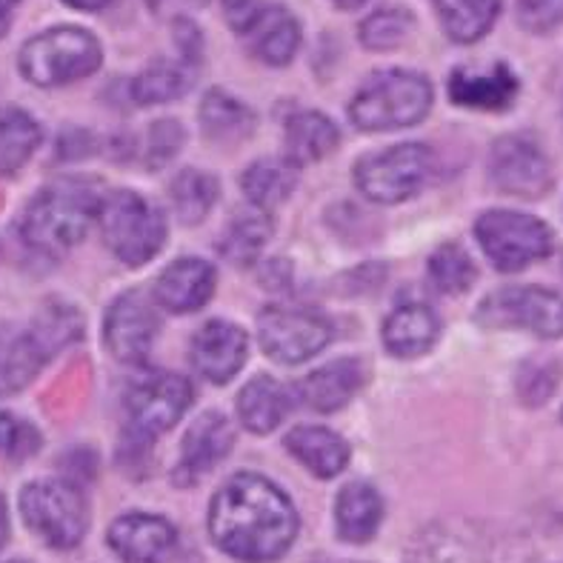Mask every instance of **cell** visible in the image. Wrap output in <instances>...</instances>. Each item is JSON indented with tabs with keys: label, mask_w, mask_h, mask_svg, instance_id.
Listing matches in <instances>:
<instances>
[{
	"label": "cell",
	"mask_w": 563,
	"mask_h": 563,
	"mask_svg": "<svg viewBox=\"0 0 563 563\" xmlns=\"http://www.w3.org/2000/svg\"><path fill=\"white\" fill-rule=\"evenodd\" d=\"M172 203L184 223H200L218 200V180L207 172L184 169L172 180Z\"/></svg>",
	"instance_id": "obj_34"
},
{
	"label": "cell",
	"mask_w": 563,
	"mask_h": 563,
	"mask_svg": "<svg viewBox=\"0 0 563 563\" xmlns=\"http://www.w3.org/2000/svg\"><path fill=\"white\" fill-rule=\"evenodd\" d=\"M103 338H107L109 352L118 361L143 364L157 338V314L152 309V300L141 289L121 295L109 307Z\"/></svg>",
	"instance_id": "obj_13"
},
{
	"label": "cell",
	"mask_w": 563,
	"mask_h": 563,
	"mask_svg": "<svg viewBox=\"0 0 563 563\" xmlns=\"http://www.w3.org/2000/svg\"><path fill=\"white\" fill-rule=\"evenodd\" d=\"M64 3L71 9H80V12H98V9L107 7L109 0H64Z\"/></svg>",
	"instance_id": "obj_43"
},
{
	"label": "cell",
	"mask_w": 563,
	"mask_h": 563,
	"mask_svg": "<svg viewBox=\"0 0 563 563\" xmlns=\"http://www.w3.org/2000/svg\"><path fill=\"white\" fill-rule=\"evenodd\" d=\"M272 232V221L264 214V209H252V212H238L232 223L223 232L221 241V255L227 257L229 264L246 266L257 257V252L264 250L266 238Z\"/></svg>",
	"instance_id": "obj_32"
},
{
	"label": "cell",
	"mask_w": 563,
	"mask_h": 563,
	"mask_svg": "<svg viewBox=\"0 0 563 563\" xmlns=\"http://www.w3.org/2000/svg\"><path fill=\"white\" fill-rule=\"evenodd\" d=\"M435 172V155L427 143H398L372 152L355 164V186L375 203H400L412 198Z\"/></svg>",
	"instance_id": "obj_7"
},
{
	"label": "cell",
	"mask_w": 563,
	"mask_h": 563,
	"mask_svg": "<svg viewBox=\"0 0 563 563\" xmlns=\"http://www.w3.org/2000/svg\"><path fill=\"white\" fill-rule=\"evenodd\" d=\"M41 450V432L23 418L0 412V457L7 461H26Z\"/></svg>",
	"instance_id": "obj_38"
},
{
	"label": "cell",
	"mask_w": 563,
	"mask_h": 563,
	"mask_svg": "<svg viewBox=\"0 0 563 563\" xmlns=\"http://www.w3.org/2000/svg\"><path fill=\"white\" fill-rule=\"evenodd\" d=\"M338 141H341V132L321 112H298L286 123V146L292 161H300V164L323 161L335 152Z\"/></svg>",
	"instance_id": "obj_28"
},
{
	"label": "cell",
	"mask_w": 563,
	"mask_h": 563,
	"mask_svg": "<svg viewBox=\"0 0 563 563\" xmlns=\"http://www.w3.org/2000/svg\"><path fill=\"white\" fill-rule=\"evenodd\" d=\"M481 250L500 272H521L552 252L550 227L532 214L493 209L475 223Z\"/></svg>",
	"instance_id": "obj_9"
},
{
	"label": "cell",
	"mask_w": 563,
	"mask_h": 563,
	"mask_svg": "<svg viewBox=\"0 0 563 563\" xmlns=\"http://www.w3.org/2000/svg\"><path fill=\"white\" fill-rule=\"evenodd\" d=\"M109 547L123 563H166L178 550V532L166 518L146 512L121 515L109 527Z\"/></svg>",
	"instance_id": "obj_14"
},
{
	"label": "cell",
	"mask_w": 563,
	"mask_h": 563,
	"mask_svg": "<svg viewBox=\"0 0 563 563\" xmlns=\"http://www.w3.org/2000/svg\"><path fill=\"white\" fill-rule=\"evenodd\" d=\"M192 404V386L175 372H146L129 384L123 398L126 429L121 441L123 470L135 475V466H146V452L155 435L169 432Z\"/></svg>",
	"instance_id": "obj_2"
},
{
	"label": "cell",
	"mask_w": 563,
	"mask_h": 563,
	"mask_svg": "<svg viewBox=\"0 0 563 563\" xmlns=\"http://www.w3.org/2000/svg\"><path fill=\"white\" fill-rule=\"evenodd\" d=\"M214 284H218V275H214L212 264L200 261V257H180L161 272L155 298L166 312L189 314L198 312L212 298Z\"/></svg>",
	"instance_id": "obj_17"
},
{
	"label": "cell",
	"mask_w": 563,
	"mask_h": 563,
	"mask_svg": "<svg viewBox=\"0 0 563 563\" xmlns=\"http://www.w3.org/2000/svg\"><path fill=\"white\" fill-rule=\"evenodd\" d=\"M250 338L238 323L209 321L192 338V366L209 384H229L246 364Z\"/></svg>",
	"instance_id": "obj_15"
},
{
	"label": "cell",
	"mask_w": 563,
	"mask_h": 563,
	"mask_svg": "<svg viewBox=\"0 0 563 563\" xmlns=\"http://www.w3.org/2000/svg\"><path fill=\"white\" fill-rule=\"evenodd\" d=\"M209 536L241 563L278 561L298 538V512L272 481L241 472L212 498Z\"/></svg>",
	"instance_id": "obj_1"
},
{
	"label": "cell",
	"mask_w": 563,
	"mask_h": 563,
	"mask_svg": "<svg viewBox=\"0 0 563 563\" xmlns=\"http://www.w3.org/2000/svg\"><path fill=\"white\" fill-rule=\"evenodd\" d=\"M32 335L41 343L43 355L49 357L84 335V321H80V314L69 303H49L35 318Z\"/></svg>",
	"instance_id": "obj_35"
},
{
	"label": "cell",
	"mask_w": 563,
	"mask_h": 563,
	"mask_svg": "<svg viewBox=\"0 0 563 563\" xmlns=\"http://www.w3.org/2000/svg\"><path fill=\"white\" fill-rule=\"evenodd\" d=\"M261 9V0H227V23L232 26L238 37L246 32V26L252 23V18Z\"/></svg>",
	"instance_id": "obj_40"
},
{
	"label": "cell",
	"mask_w": 563,
	"mask_h": 563,
	"mask_svg": "<svg viewBox=\"0 0 563 563\" xmlns=\"http://www.w3.org/2000/svg\"><path fill=\"white\" fill-rule=\"evenodd\" d=\"M332 3L341 9H357V7H364L366 0H332Z\"/></svg>",
	"instance_id": "obj_45"
},
{
	"label": "cell",
	"mask_w": 563,
	"mask_h": 563,
	"mask_svg": "<svg viewBox=\"0 0 563 563\" xmlns=\"http://www.w3.org/2000/svg\"><path fill=\"white\" fill-rule=\"evenodd\" d=\"M43 361L46 355L32 332L0 323V398L21 393L23 386L32 384Z\"/></svg>",
	"instance_id": "obj_23"
},
{
	"label": "cell",
	"mask_w": 563,
	"mask_h": 563,
	"mask_svg": "<svg viewBox=\"0 0 563 563\" xmlns=\"http://www.w3.org/2000/svg\"><path fill=\"white\" fill-rule=\"evenodd\" d=\"M43 132L21 109H9L0 114V178H9L26 164L37 150Z\"/></svg>",
	"instance_id": "obj_31"
},
{
	"label": "cell",
	"mask_w": 563,
	"mask_h": 563,
	"mask_svg": "<svg viewBox=\"0 0 563 563\" xmlns=\"http://www.w3.org/2000/svg\"><path fill=\"white\" fill-rule=\"evenodd\" d=\"M298 184V161L292 157H261L241 175L246 198L257 209H275L292 195Z\"/></svg>",
	"instance_id": "obj_27"
},
{
	"label": "cell",
	"mask_w": 563,
	"mask_h": 563,
	"mask_svg": "<svg viewBox=\"0 0 563 563\" xmlns=\"http://www.w3.org/2000/svg\"><path fill=\"white\" fill-rule=\"evenodd\" d=\"M286 450L318 478H335L350 464L346 441L323 427H298L286 435Z\"/></svg>",
	"instance_id": "obj_22"
},
{
	"label": "cell",
	"mask_w": 563,
	"mask_h": 563,
	"mask_svg": "<svg viewBox=\"0 0 563 563\" xmlns=\"http://www.w3.org/2000/svg\"><path fill=\"white\" fill-rule=\"evenodd\" d=\"M14 563H23V561H14Z\"/></svg>",
	"instance_id": "obj_46"
},
{
	"label": "cell",
	"mask_w": 563,
	"mask_h": 563,
	"mask_svg": "<svg viewBox=\"0 0 563 563\" xmlns=\"http://www.w3.org/2000/svg\"><path fill=\"white\" fill-rule=\"evenodd\" d=\"M518 21L529 32H552L563 23V0H518Z\"/></svg>",
	"instance_id": "obj_39"
},
{
	"label": "cell",
	"mask_w": 563,
	"mask_h": 563,
	"mask_svg": "<svg viewBox=\"0 0 563 563\" xmlns=\"http://www.w3.org/2000/svg\"><path fill=\"white\" fill-rule=\"evenodd\" d=\"M364 384V366L355 357H341L332 364L314 369L300 380V400L314 412H338L352 400V395Z\"/></svg>",
	"instance_id": "obj_20"
},
{
	"label": "cell",
	"mask_w": 563,
	"mask_h": 563,
	"mask_svg": "<svg viewBox=\"0 0 563 563\" xmlns=\"http://www.w3.org/2000/svg\"><path fill=\"white\" fill-rule=\"evenodd\" d=\"M175 29H178V35H175V37H178V46H184L186 57H198V52H195L192 46H189V43H195V46H200L198 29H195L189 21H178V23H175Z\"/></svg>",
	"instance_id": "obj_41"
},
{
	"label": "cell",
	"mask_w": 563,
	"mask_h": 563,
	"mask_svg": "<svg viewBox=\"0 0 563 563\" xmlns=\"http://www.w3.org/2000/svg\"><path fill=\"white\" fill-rule=\"evenodd\" d=\"M432 109V84L407 69H386L372 75L350 103V118L364 132H393L415 126Z\"/></svg>",
	"instance_id": "obj_4"
},
{
	"label": "cell",
	"mask_w": 563,
	"mask_h": 563,
	"mask_svg": "<svg viewBox=\"0 0 563 563\" xmlns=\"http://www.w3.org/2000/svg\"><path fill=\"white\" fill-rule=\"evenodd\" d=\"M475 275L478 272H475L472 257L461 246H455V243H446V246H441L435 255L429 257V278L446 295L466 292L475 284Z\"/></svg>",
	"instance_id": "obj_36"
},
{
	"label": "cell",
	"mask_w": 563,
	"mask_h": 563,
	"mask_svg": "<svg viewBox=\"0 0 563 563\" xmlns=\"http://www.w3.org/2000/svg\"><path fill=\"white\" fill-rule=\"evenodd\" d=\"M103 60L100 43L86 29L60 26L32 37L21 49V71L35 86H64L92 75Z\"/></svg>",
	"instance_id": "obj_5"
},
{
	"label": "cell",
	"mask_w": 563,
	"mask_h": 563,
	"mask_svg": "<svg viewBox=\"0 0 563 563\" xmlns=\"http://www.w3.org/2000/svg\"><path fill=\"white\" fill-rule=\"evenodd\" d=\"M409 563H489V558L484 541L466 532L464 523H441L418 538Z\"/></svg>",
	"instance_id": "obj_25"
},
{
	"label": "cell",
	"mask_w": 563,
	"mask_h": 563,
	"mask_svg": "<svg viewBox=\"0 0 563 563\" xmlns=\"http://www.w3.org/2000/svg\"><path fill=\"white\" fill-rule=\"evenodd\" d=\"M189 86H192V78L184 66L172 64V60H155L132 80V98H135L137 107L172 103V100L189 92Z\"/></svg>",
	"instance_id": "obj_33"
},
{
	"label": "cell",
	"mask_w": 563,
	"mask_h": 563,
	"mask_svg": "<svg viewBox=\"0 0 563 563\" xmlns=\"http://www.w3.org/2000/svg\"><path fill=\"white\" fill-rule=\"evenodd\" d=\"M450 98L457 107L500 112L518 98V78L507 64H493L486 71L455 69L450 78Z\"/></svg>",
	"instance_id": "obj_19"
},
{
	"label": "cell",
	"mask_w": 563,
	"mask_h": 563,
	"mask_svg": "<svg viewBox=\"0 0 563 563\" xmlns=\"http://www.w3.org/2000/svg\"><path fill=\"white\" fill-rule=\"evenodd\" d=\"M198 114L203 132L218 143H235L255 129V112L221 89H212L203 98Z\"/></svg>",
	"instance_id": "obj_29"
},
{
	"label": "cell",
	"mask_w": 563,
	"mask_h": 563,
	"mask_svg": "<svg viewBox=\"0 0 563 563\" xmlns=\"http://www.w3.org/2000/svg\"><path fill=\"white\" fill-rule=\"evenodd\" d=\"M446 35L457 43H475L493 29L500 0H435Z\"/></svg>",
	"instance_id": "obj_30"
},
{
	"label": "cell",
	"mask_w": 563,
	"mask_h": 563,
	"mask_svg": "<svg viewBox=\"0 0 563 563\" xmlns=\"http://www.w3.org/2000/svg\"><path fill=\"white\" fill-rule=\"evenodd\" d=\"M380 521H384V500L369 484L343 486L335 500V527L343 541H372Z\"/></svg>",
	"instance_id": "obj_26"
},
{
	"label": "cell",
	"mask_w": 563,
	"mask_h": 563,
	"mask_svg": "<svg viewBox=\"0 0 563 563\" xmlns=\"http://www.w3.org/2000/svg\"><path fill=\"white\" fill-rule=\"evenodd\" d=\"M232 443H235V432L221 412L200 415L184 438L175 484L192 486L195 481L209 475L232 452Z\"/></svg>",
	"instance_id": "obj_16"
},
{
	"label": "cell",
	"mask_w": 563,
	"mask_h": 563,
	"mask_svg": "<svg viewBox=\"0 0 563 563\" xmlns=\"http://www.w3.org/2000/svg\"><path fill=\"white\" fill-rule=\"evenodd\" d=\"M289 407H292L289 389L269 375L252 378L238 398V415L243 427L255 435H269L272 429H278Z\"/></svg>",
	"instance_id": "obj_24"
},
{
	"label": "cell",
	"mask_w": 563,
	"mask_h": 563,
	"mask_svg": "<svg viewBox=\"0 0 563 563\" xmlns=\"http://www.w3.org/2000/svg\"><path fill=\"white\" fill-rule=\"evenodd\" d=\"M441 321L427 303H404L384 323V343L395 357H418L435 346Z\"/></svg>",
	"instance_id": "obj_21"
},
{
	"label": "cell",
	"mask_w": 563,
	"mask_h": 563,
	"mask_svg": "<svg viewBox=\"0 0 563 563\" xmlns=\"http://www.w3.org/2000/svg\"><path fill=\"white\" fill-rule=\"evenodd\" d=\"M21 515L26 527L55 550L78 547L89 527L84 495L66 481L29 484L21 493Z\"/></svg>",
	"instance_id": "obj_8"
},
{
	"label": "cell",
	"mask_w": 563,
	"mask_h": 563,
	"mask_svg": "<svg viewBox=\"0 0 563 563\" xmlns=\"http://www.w3.org/2000/svg\"><path fill=\"white\" fill-rule=\"evenodd\" d=\"M489 178L504 195L541 198L552 186V164L536 137L507 135L489 152Z\"/></svg>",
	"instance_id": "obj_12"
},
{
	"label": "cell",
	"mask_w": 563,
	"mask_h": 563,
	"mask_svg": "<svg viewBox=\"0 0 563 563\" xmlns=\"http://www.w3.org/2000/svg\"><path fill=\"white\" fill-rule=\"evenodd\" d=\"M412 26L415 18L407 9H378V12H372L369 18L361 23V43L372 52L395 49V46H400V43L407 41Z\"/></svg>",
	"instance_id": "obj_37"
},
{
	"label": "cell",
	"mask_w": 563,
	"mask_h": 563,
	"mask_svg": "<svg viewBox=\"0 0 563 563\" xmlns=\"http://www.w3.org/2000/svg\"><path fill=\"white\" fill-rule=\"evenodd\" d=\"M478 321L493 329H527L538 338H563V295L541 286H507L481 303Z\"/></svg>",
	"instance_id": "obj_11"
},
{
	"label": "cell",
	"mask_w": 563,
	"mask_h": 563,
	"mask_svg": "<svg viewBox=\"0 0 563 563\" xmlns=\"http://www.w3.org/2000/svg\"><path fill=\"white\" fill-rule=\"evenodd\" d=\"M241 37L250 55H255L261 64L286 66L300 46V23L295 21L289 9L261 3V9Z\"/></svg>",
	"instance_id": "obj_18"
},
{
	"label": "cell",
	"mask_w": 563,
	"mask_h": 563,
	"mask_svg": "<svg viewBox=\"0 0 563 563\" xmlns=\"http://www.w3.org/2000/svg\"><path fill=\"white\" fill-rule=\"evenodd\" d=\"M9 541V515H7V500L0 498V550Z\"/></svg>",
	"instance_id": "obj_44"
},
{
	"label": "cell",
	"mask_w": 563,
	"mask_h": 563,
	"mask_svg": "<svg viewBox=\"0 0 563 563\" xmlns=\"http://www.w3.org/2000/svg\"><path fill=\"white\" fill-rule=\"evenodd\" d=\"M21 0H0V37L7 35L9 26H12V18H14V9H18Z\"/></svg>",
	"instance_id": "obj_42"
},
{
	"label": "cell",
	"mask_w": 563,
	"mask_h": 563,
	"mask_svg": "<svg viewBox=\"0 0 563 563\" xmlns=\"http://www.w3.org/2000/svg\"><path fill=\"white\" fill-rule=\"evenodd\" d=\"M257 338L272 361L295 366L327 350L332 323L312 309L266 307L257 318Z\"/></svg>",
	"instance_id": "obj_10"
},
{
	"label": "cell",
	"mask_w": 563,
	"mask_h": 563,
	"mask_svg": "<svg viewBox=\"0 0 563 563\" xmlns=\"http://www.w3.org/2000/svg\"><path fill=\"white\" fill-rule=\"evenodd\" d=\"M100 207L103 203L89 180H55L41 189L23 212V241L32 250L49 252V255L71 250L75 243L84 241L95 218H100Z\"/></svg>",
	"instance_id": "obj_3"
},
{
	"label": "cell",
	"mask_w": 563,
	"mask_h": 563,
	"mask_svg": "<svg viewBox=\"0 0 563 563\" xmlns=\"http://www.w3.org/2000/svg\"><path fill=\"white\" fill-rule=\"evenodd\" d=\"M100 229L109 250L126 266L150 264L166 243L164 214L129 189L112 192L100 207Z\"/></svg>",
	"instance_id": "obj_6"
}]
</instances>
